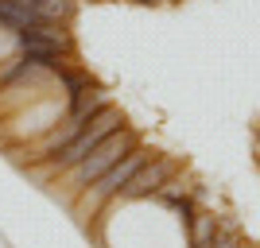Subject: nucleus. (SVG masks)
I'll list each match as a JSON object with an SVG mask.
<instances>
[{
	"label": "nucleus",
	"instance_id": "f257e3e1",
	"mask_svg": "<svg viewBox=\"0 0 260 248\" xmlns=\"http://www.w3.org/2000/svg\"><path fill=\"white\" fill-rule=\"evenodd\" d=\"M117 128H124V120H120V109H113V105H105L101 113H93L89 117V124L82 132H78L70 144H62V148L54 151V155H47V163H51V171H70L78 159H86L89 151L98 148L105 136H113Z\"/></svg>",
	"mask_w": 260,
	"mask_h": 248
},
{
	"label": "nucleus",
	"instance_id": "1a4fd4ad",
	"mask_svg": "<svg viewBox=\"0 0 260 248\" xmlns=\"http://www.w3.org/2000/svg\"><path fill=\"white\" fill-rule=\"evenodd\" d=\"M140 4H155V0H140Z\"/></svg>",
	"mask_w": 260,
	"mask_h": 248
},
{
	"label": "nucleus",
	"instance_id": "0eeeda50",
	"mask_svg": "<svg viewBox=\"0 0 260 248\" xmlns=\"http://www.w3.org/2000/svg\"><path fill=\"white\" fill-rule=\"evenodd\" d=\"M155 198H159V202H167V205H175L179 198H186V190H183V183H175V179H167V183H163L159 190H155Z\"/></svg>",
	"mask_w": 260,
	"mask_h": 248
},
{
	"label": "nucleus",
	"instance_id": "423d86ee",
	"mask_svg": "<svg viewBox=\"0 0 260 248\" xmlns=\"http://www.w3.org/2000/svg\"><path fill=\"white\" fill-rule=\"evenodd\" d=\"M217 233V221L210 214H194L190 217V248H210Z\"/></svg>",
	"mask_w": 260,
	"mask_h": 248
},
{
	"label": "nucleus",
	"instance_id": "f03ea898",
	"mask_svg": "<svg viewBox=\"0 0 260 248\" xmlns=\"http://www.w3.org/2000/svg\"><path fill=\"white\" fill-rule=\"evenodd\" d=\"M132 148H136V140H132V132H128V128H117L113 136H105V140H101L98 148L89 151L86 159H78L74 167H70V179H74V186H89V183H98L101 174H105L117 159H124Z\"/></svg>",
	"mask_w": 260,
	"mask_h": 248
},
{
	"label": "nucleus",
	"instance_id": "6e6552de",
	"mask_svg": "<svg viewBox=\"0 0 260 248\" xmlns=\"http://www.w3.org/2000/svg\"><path fill=\"white\" fill-rule=\"evenodd\" d=\"M210 248H241V237L233 233V229H217L214 233V244Z\"/></svg>",
	"mask_w": 260,
	"mask_h": 248
},
{
	"label": "nucleus",
	"instance_id": "20e7f679",
	"mask_svg": "<svg viewBox=\"0 0 260 248\" xmlns=\"http://www.w3.org/2000/svg\"><path fill=\"white\" fill-rule=\"evenodd\" d=\"M171 174H175V167H171V163H167V159L144 163L140 171L132 174V183L124 186V190H120V194H124V198H148V194H155V190H159V186L167 183Z\"/></svg>",
	"mask_w": 260,
	"mask_h": 248
},
{
	"label": "nucleus",
	"instance_id": "39448f33",
	"mask_svg": "<svg viewBox=\"0 0 260 248\" xmlns=\"http://www.w3.org/2000/svg\"><path fill=\"white\" fill-rule=\"evenodd\" d=\"M0 23L8 27V31H31V27H39V23H51L43 20L39 12L27 4V0H0Z\"/></svg>",
	"mask_w": 260,
	"mask_h": 248
},
{
	"label": "nucleus",
	"instance_id": "7ed1b4c3",
	"mask_svg": "<svg viewBox=\"0 0 260 248\" xmlns=\"http://www.w3.org/2000/svg\"><path fill=\"white\" fill-rule=\"evenodd\" d=\"M144 163H148V151H144V148H132L124 159H117V163H113V167H109V171L98 179V183H89V190L82 194V214H89L93 205H101V202H109L113 194H120V190L132 183V174L140 171Z\"/></svg>",
	"mask_w": 260,
	"mask_h": 248
}]
</instances>
